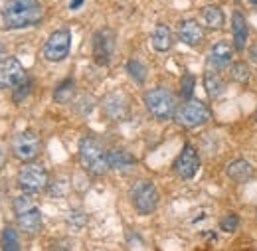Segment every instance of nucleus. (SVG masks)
<instances>
[{
    "label": "nucleus",
    "mask_w": 257,
    "mask_h": 251,
    "mask_svg": "<svg viewBox=\"0 0 257 251\" xmlns=\"http://www.w3.org/2000/svg\"><path fill=\"white\" fill-rule=\"evenodd\" d=\"M151 42H153V48H155V52H159V54H164V52H168L170 48H172V44H174V36H172V30L166 26V24H159L155 32H153V38H151Z\"/></svg>",
    "instance_id": "obj_18"
},
{
    "label": "nucleus",
    "mask_w": 257,
    "mask_h": 251,
    "mask_svg": "<svg viewBox=\"0 0 257 251\" xmlns=\"http://www.w3.org/2000/svg\"><path fill=\"white\" fill-rule=\"evenodd\" d=\"M200 170V155L196 151V147L186 143L180 151V155L174 160V174L182 180H190L196 176V172Z\"/></svg>",
    "instance_id": "obj_11"
},
{
    "label": "nucleus",
    "mask_w": 257,
    "mask_h": 251,
    "mask_svg": "<svg viewBox=\"0 0 257 251\" xmlns=\"http://www.w3.org/2000/svg\"><path fill=\"white\" fill-rule=\"evenodd\" d=\"M255 121H257V113H255Z\"/></svg>",
    "instance_id": "obj_35"
},
{
    "label": "nucleus",
    "mask_w": 257,
    "mask_h": 251,
    "mask_svg": "<svg viewBox=\"0 0 257 251\" xmlns=\"http://www.w3.org/2000/svg\"><path fill=\"white\" fill-rule=\"evenodd\" d=\"M233 60V50L227 42H216L212 48H210V56H208V63L212 69L220 71V69H225L229 67V63Z\"/></svg>",
    "instance_id": "obj_15"
},
{
    "label": "nucleus",
    "mask_w": 257,
    "mask_h": 251,
    "mask_svg": "<svg viewBox=\"0 0 257 251\" xmlns=\"http://www.w3.org/2000/svg\"><path fill=\"white\" fill-rule=\"evenodd\" d=\"M0 251H20V237H18V231L10 225H6L2 229V235H0Z\"/></svg>",
    "instance_id": "obj_22"
},
{
    "label": "nucleus",
    "mask_w": 257,
    "mask_h": 251,
    "mask_svg": "<svg viewBox=\"0 0 257 251\" xmlns=\"http://www.w3.org/2000/svg\"><path fill=\"white\" fill-rule=\"evenodd\" d=\"M249 6H253V8H257V0H245Z\"/></svg>",
    "instance_id": "obj_32"
},
{
    "label": "nucleus",
    "mask_w": 257,
    "mask_h": 251,
    "mask_svg": "<svg viewBox=\"0 0 257 251\" xmlns=\"http://www.w3.org/2000/svg\"><path fill=\"white\" fill-rule=\"evenodd\" d=\"M2 52H4V48H2V44H0V54H2Z\"/></svg>",
    "instance_id": "obj_34"
},
{
    "label": "nucleus",
    "mask_w": 257,
    "mask_h": 251,
    "mask_svg": "<svg viewBox=\"0 0 257 251\" xmlns=\"http://www.w3.org/2000/svg\"><path fill=\"white\" fill-rule=\"evenodd\" d=\"M2 164H4V153L0 151V166H2Z\"/></svg>",
    "instance_id": "obj_33"
},
{
    "label": "nucleus",
    "mask_w": 257,
    "mask_h": 251,
    "mask_svg": "<svg viewBox=\"0 0 257 251\" xmlns=\"http://www.w3.org/2000/svg\"><path fill=\"white\" fill-rule=\"evenodd\" d=\"M231 32H233V48H235L237 52L245 50L249 28H247V20L243 18V14H241L239 10H235V12L231 14Z\"/></svg>",
    "instance_id": "obj_16"
},
{
    "label": "nucleus",
    "mask_w": 257,
    "mask_h": 251,
    "mask_svg": "<svg viewBox=\"0 0 257 251\" xmlns=\"http://www.w3.org/2000/svg\"><path fill=\"white\" fill-rule=\"evenodd\" d=\"M208 119H210V109L206 103H202L198 99L184 101L176 109V115H174V121L184 129H196V127L208 123Z\"/></svg>",
    "instance_id": "obj_7"
},
{
    "label": "nucleus",
    "mask_w": 257,
    "mask_h": 251,
    "mask_svg": "<svg viewBox=\"0 0 257 251\" xmlns=\"http://www.w3.org/2000/svg\"><path fill=\"white\" fill-rule=\"evenodd\" d=\"M12 208H14L16 223L24 233H38L40 231V227H42V212H40L38 204L28 194L16 196L14 202H12Z\"/></svg>",
    "instance_id": "obj_4"
},
{
    "label": "nucleus",
    "mask_w": 257,
    "mask_h": 251,
    "mask_svg": "<svg viewBox=\"0 0 257 251\" xmlns=\"http://www.w3.org/2000/svg\"><path fill=\"white\" fill-rule=\"evenodd\" d=\"M131 202L141 216H149L159 208L161 194L151 180H139L131 188Z\"/></svg>",
    "instance_id": "obj_5"
},
{
    "label": "nucleus",
    "mask_w": 257,
    "mask_h": 251,
    "mask_svg": "<svg viewBox=\"0 0 257 251\" xmlns=\"http://www.w3.org/2000/svg\"><path fill=\"white\" fill-rule=\"evenodd\" d=\"M204 87H206V93L210 95L212 99L222 97L225 91L224 79L220 77V73L216 69H206V73H204Z\"/></svg>",
    "instance_id": "obj_19"
},
{
    "label": "nucleus",
    "mask_w": 257,
    "mask_h": 251,
    "mask_svg": "<svg viewBox=\"0 0 257 251\" xmlns=\"http://www.w3.org/2000/svg\"><path fill=\"white\" fill-rule=\"evenodd\" d=\"M225 174H227V178H231L233 182H247V180L253 176V166H251L245 158H237V160H233V162L227 164Z\"/></svg>",
    "instance_id": "obj_17"
},
{
    "label": "nucleus",
    "mask_w": 257,
    "mask_h": 251,
    "mask_svg": "<svg viewBox=\"0 0 257 251\" xmlns=\"http://www.w3.org/2000/svg\"><path fill=\"white\" fill-rule=\"evenodd\" d=\"M69 50H71V32L67 28H60L46 40L42 52L48 62L60 63L69 56Z\"/></svg>",
    "instance_id": "obj_9"
},
{
    "label": "nucleus",
    "mask_w": 257,
    "mask_h": 251,
    "mask_svg": "<svg viewBox=\"0 0 257 251\" xmlns=\"http://www.w3.org/2000/svg\"><path fill=\"white\" fill-rule=\"evenodd\" d=\"M18 186L24 194H40L48 186V170L40 162H26L18 170Z\"/></svg>",
    "instance_id": "obj_6"
},
{
    "label": "nucleus",
    "mask_w": 257,
    "mask_h": 251,
    "mask_svg": "<svg viewBox=\"0 0 257 251\" xmlns=\"http://www.w3.org/2000/svg\"><path fill=\"white\" fill-rule=\"evenodd\" d=\"M176 34H178L180 42H184L186 46H198L204 40V30H202L200 22L194 20V18L180 20L178 26H176Z\"/></svg>",
    "instance_id": "obj_14"
},
{
    "label": "nucleus",
    "mask_w": 257,
    "mask_h": 251,
    "mask_svg": "<svg viewBox=\"0 0 257 251\" xmlns=\"http://www.w3.org/2000/svg\"><path fill=\"white\" fill-rule=\"evenodd\" d=\"M231 77L237 81V83H249L251 79V69L247 67L245 62H237L231 65Z\"/></svg>",
    "instance_id": "obj_25"
},
{
    "label": "nucleus",
    "mask_w": 257,
    "mask_h": 251,
    "mask_svg": "<svg viewBox=\"0 0 257 251\" xmlns=\"http://www.w3.org/2000/svg\"><path fill=\"white\" fill-rule=\"evenodd\" d=\"M194 85H196V79H194L190 73H186L184 77H182V83H180V95H182V99H190L194 93Z\"/></svg>",
    "instance_id": "obj_27"
},
{
    "label": "nucleus",
    "mask_w": 257,
    "mask_h": 251,
    "mask_svg": "<svg viewBox=\"0 0 257 251\" xmlns=\"http://www.w3.org/2000/svg\"><path fill=\"white\" fill-rule=\"evenodd\" d=\"M73 95H75V81L71 77H67L54 89V101L56 103H67V101L73 99Z\"/></svg>",
    "instance_id": "obj_23"
},
{
    "label": "nucleus",
    "mask_w": 257,
    "mask_h": 251,
    "mask_svg": "<svg viewBox=\"0 0 257 251\" xmlns=\"http://www.w3.org/2000/svg\"><path fill=\"white\" fill-rule=\"evenodd\" d=\"M200 16H202L204 24H206L208 28H212V30H218V28H222V26H224V22H225L224 10H222L220 6H216V4L204 6V8L200 10Z\"/></svg>",
    "instance_id": "obj_21"
},
{
    "label": "nucleus",
    "mask_w": 257,
    "mask_h": 251,
    "mask_svg": "<svg viewBox=\"0 0 257 251\" xmlns=\"http://www.w3.org/2000/svg\"><path fill=\"white\" fill-rule=\"evenodd\" d=\"M67 223H69L71 227H75V229H81V227L87 223V216H85L81 210H73V212L67 216Z\"/></svg>",
    "instance_id": "obj_29"
},
{
    "label": "nucleus",
    "mask_w": 257,
    "mask_h": 251,
    "mask_svg": "<svg viewBox=\"0 0 257 251\" xmlns=\"http://www.w3.org/2000/svg\"><path fill=\"white\" fill-rule=\"evenodd\" d=\"M237 225H239V218L235 214H225L224 218L220 220V227H222V231H225V233L235 231Z\"/></svg>",
    "instance_id": "obj_28"
},
{
    "label": "nucleus",
    "mask_w": 257,
    "mask_h": 251,
    "mask_svg": "<svg viewBox=\"0 0 257 251\" xmlns=\"http://www.w3.org/2000/svg\"><path fill=\"white\" fill-rule=\"evenodd\" d=\"M127 73L139 83V85H143L145 83V79H147V67H145V63L139 62V60H128L127 62Z\"/></svg>",
    "instance_id": "obj_24"
},
{
    "label": "nucleus",
    "mask_w": 257,
    "mask_h": 251,
    "mask_svg": "<svg viewBox=\"0 0 257 251\" xmlns=\"http://www.w3.org/2000/svg\"><path fill=\"white\" fill-rule=\"evenodd\" d=\"M107 160H109V168H115V170H125L135 166V157L125 151V149H111L107 153Z\"/></svg>",
    "instance_id": "obj_20"
},
{
    "label": "nucleus",
    "mask_w": 257,
    "mask_h": 251,
    "mask_svg": "<svg viewBox=\"0 0 257 251\" xmlns=\"http://www.w3.org/2000/svg\"><path fill=\"white\" fill-rule=\"evenodd\" d=\"M67 190H69V184H67V180H56L52 186H50V196H54V198H62L67 194Z\"/></svg>",
    "instance_id": "obj_30"
},
{
    "label": "nucleus",
    "mask_w": 257,
    "mask_h": 251,
    "mask_svg": "<svg viewBox=\"0 0 257 251\" xmlns=\"http://www.w3.org/2000/svg\"><path fill=\"white\" fill-rule=\"evenodd\" d=\"M32 87H34V81L32 77H24V81L22 83H18L16 87H14V95H12V99H14V103H20V101H24L28 95L32 93Z\"/></svg>",
    "instance_id": "obj_26"
},
{
    "label": "nucleus",
    "mask_w": 257,
    "mask_h": 251,
    "mask_svg": "<svg viewBox=\"0 0 257 251\" xmlns=\"http://www.w3.org/2000/svg\"><path fill=\"white\" fill-rule=\"evenodd\" d=\"M26 77V69L18 58L0 60V89H14Z\"/></svg>",
    "instance_id": "obj_12"
},
{
    "label": "nucleus",
    "mask_w": 257,
    "mask_h": 251,
    "mask_svg": "<svg viewBox=\"0 0 257 251\" xmlns=\"http://www.w3.org/2000/svg\"><path fill=\"white\" fill-rule=\"evenodd\" d=\"M101 107H103V113L109 117V119H113V121H123V119H127L128 117V99L127 95L123 93V91H111V93L105 95V99H103V103H101Z\"/></svg>",
    "instance_id": "obj_13"
},
{
    "label": "nucleus",
    "mask_w": 257,
    "mask_h": 251,
    "mask_svg": "<svg viewBox=\"0 0 257 251\" xmlns=\"http://www.w3.org/2000/svg\"><path fill=\"white\" fill-rule=\"evenodd\" d=\"M42 151V139L38 133H34L30 129L20 131L18 135H14L12 139V153L14 157L22 162H34V158H38Z\"/></svg>",
    "instance_id": "obj_8"
},
{
    "label": "nucleus",
    "mask_w": 257,
    "mask_h": 251,
    "mask_svg": "<svg viewBox=\"0 0 257 251\" xmlns=\"http://www.w3.org/2000/svg\"><path fill=\"white\" fill-rule=\"evenodd\" d=\"M115 46L117 38L115 32L109 28H101L93 34V60L97 65H109L113 56H115Z\"/></svg>",
    "instance_id": "obj_10"
},
{
    "label": "nucleus",
    "mask_w": 257,
    "mask_h": 251,
    "mask_svg": "<svg viewBox=\"0 0 257 251\" xmlns=\"http://www.w3.org/2000/svg\"><path fill=\"white\" fill-rule=\"evenodd\" d=\"M44 6L40 0H6L2 6V22L8 30L34 26L42 20Z\"/></svg>",
    "instance_id": "obj_1"
},
{
    "label": "nucleus",
    "mask_w": 257,
    "mask_h": 251,
    "mask_svg": "<svg viewBox=\"0 0 257 251\" xmlns=\"http://www.w3.org/2000/svg\"><path fill=\"white\" fill-rule=\"evenodd\" d=\"M81 2H83V0H73V2L69 4V8H73V10H75V8H79V6H81Z\"/></svg>",
    "instance_id": "obj_31"
},
{
    "label": "nucleus",
    "mask_w": 257,
    "mask_h": 251,
    "mask_svg": "<svg viewBox=\"0 0 257 251\" xmlns=\"http://www.w3.org/2000/svg\"><path fill=\"white\" fill-rule=\"evenodd\" d=\"M79 162L81 166L93 174V176H101L109 170V160H107V153L103 151L101 143L93 139V137H83L79 141Z\"/></svg>",
    "instance_id": "obj_2"
},
{
    "label": "nucleus",
    "mask_w": 257,
    "mask_h": 251,
    "mask_svg": "<svg viewBox=\"0 0 257 251\" xmlns=\"http://www.w3.org/2000/svg\"><path fill=\"white\" fill-rule=\"evenodd\" d=\"M143 99H145L147 111H149L155 119H159V121H168V119H172V117L176 115V109H178V105H176V95L172 93L170 89H166V87L149 89Z\"/></svg>",
    "instance_id": "obj_3"
}]
</instances>
